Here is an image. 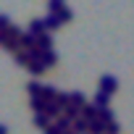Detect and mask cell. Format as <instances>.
Here are the masks:
<instances>
[{
	"mask_svg": "<svg viewBox=\"0 0 134 134\" xmlns=\"http://www.w3.org/2000/svg\"><path fill=\"white\" fill-rule=\"evenodd\" d=\"M47 29H45V21L42 19H32L29 21V34H34V37H40V34H45Z\"/></svg>",
	"mask_w": 134,
	"mask_h": 134,
	"instance_id": "cell-8",
	"label": "cell"
},
{
	"mask_svg": "<svg viewBox=\"0 0 134 134\" xmlns=\"http://www.w3.org/2000/svg\"><path fill=\"white\" fill-rule=\"evenodd\" d=\"M21 29L19 26H8V29H3V32H0V45H3L5 50H11V53H16V50H21Z\"/></svg>",
	"mask_w": 134,
	"mask_h": 134,
	"instance_id": "cell-1",
	"label": "cell"
},
{
	"mask_svg": "<svg viewBox=\"0 0 134 134\" xmlns=\"http://www.w3.org/2000/svg\"><path fill=\"white\" fill-rule=\"evenodd\" d=\"M92 105H95L97 110H105V108H110V95H105V92H97V95L92 97Z\"/></svg>",
	"mask_w": 134,
	"mask_h": 134,
	"instance_id": "cell-3",
	"label": "cell"
},
{
	"mask_svg": "<svg viewBox=\"0 0 134 134\" xmlns=\"http://www.w3.org/2000/svg\"><path fill=\"white\" fill-rule=\"evenodd\" d=\"M37 50H40V53H47V50H53V37H50L47 32L37 37Z\"/></svg>",
	"mask_w": 134,
	"mask_h": 134,
	"instance_id": "cell-5",
	"label": "cell"
},
{
	"mask_svg": "<svg viewBox=\"0 0 134 134\" xmlns=\"http://www.w3.org/2000/svg\"><path fill=\"white\" fill-rule=\"evenodd\" d=\"M34 126L42 129V131H47V129L53 126V118H47L45 113H37V116H34Z\"/></svg>",
	"mask_w": 134,
	"mask_h": 134,
	"instance_id": "cell-10",
	"label": "cell"
},
{
	"mask_svg": "<svg viewBox=\"0 0 134 134\" xmlns=\"http://www.w3.org/2000/svg\"><path fill=\"white\" fill-rule=\"evenodd\" d=\"M97 84H100V92H105V95H113V92L118 90V79H116L113 74H103Z\"/></svg>",
	"mask_w": 134,
	"mask_h": 134,
	"instance_id": "cell-2",
	"label": "cell"
},
{
	"mask_svg": "<svg viewBox=\"0 0 134 134\" xmlns=\"http://www.w3.org/2000/svg\"><path fill=\"white\" fill-rule=\"evenodd\" d=\"M45 69H47V66H45L42 60H34V63L29 66V69H26V71H29L32 76H42V74H45Z\"/></svg>",
	"mask_w": 134,
	"mask_h": 134,
	"instance_id": "cell-14",
	"label": "cell"
},
{
	"mask_svg": "<svg viewBox=\"0 0 134 134\" xmlns=\"http://www.w3.org/2000/svg\"><path fill=\"white\" fill-rule=\"evenodd\" d=\"M58 19H60V21H63V24H69V21H71V19H74V11H71V8H69V5H63V11H60V13H58Z\"/></svg>",
	"mask_w": 134,
	"mask_h": 134,
	"instance_id": "cell-17",
	"label": "cell"
},
{
	"mask_svg": "<svg viewBox=\"0 0 134 134\" xmlns=\"http://www.w3.org/2000/svg\"><path fill=\"white\" fill-rule=\"evenodd\" d=\"M118 131H121V124H118V121L108 124V129H105V134H118Z\"/></svg>",
	"mask_w": 134,
	"mask_h": 134,
	"instance_id": "cell-18",
	"label": "cell"
},
{
	"mask_svg": "<svg viewBox=\"0 0 134 134\" xmlns=\"http://www.w3.org/2000/svg\"><path fill=\"white\" fill-rule=\"evenodd\" d=\"M45 134H63V131H60V129H58V126H55V124H53V126H50V129H47V131H45Z\"/></svg>",
	"mask_w": 134,
	"mask_h": 134,
	"instance_id": "cell-19",
	"label": "cell"
},
{
	"mask_svg": "<svg viewBox=\"0 0 134 134\" xmlns=\"http://www.w3.org/2000/svg\"><path fill=\"white\" fill-rule=\"evenodd\" d=\"M26 90H29V97H42L45 84H42V82H37V79H32V82L26 84Z\"/></svg>",
	"mask_w": 134,
	"mask_h": 134,
	"instance_id": "cell-9",
	"label": "cell"
},
{
	"mask_svg": "<svg viewBox=\"0 0 134 134\" xmlns=\"http://www.w3.org/2000/svg\"><path fill=\"white\" fill-rule=\"evenodd\" d=\"M74 131H76V134H90V121H87L84 116H79V118L74 121Z\"/></svg>",
	"mask_w": 134,
	"mask_h": 134,
	"instance_id": "cell-12",
	"label": "cell"
},
{
	"mask_svg": "<svg viewBox=\"0 0 134 134\" xmlns=\"http://www.w3.org/2000/svg\"><path fill=\"white\" fill-rule=\"evenodd\" d=\"M82 116L92 124V121H97V118H100V110H97L95 105H84V108H82Z\"/></svg>",
	"mask_w": 134,
	"mask_h": 134,
	"instance_id": "cell-11",
	"label": "cell"
},
{
	"mask_svg": "<svg viewBox=\"0 0 134 134\" xmlns=\"http://www.w3.org/2000/svg\"><path fill=\"white\" fill-rule=\"evenodd\" d=\"M29 105H32V110H34V116H37V113H45L50 103H47L45 97H29Z\"/></svg>",
	"mask_w": 134,
	"mask_h": 134,
	"instance_id": "cell-6",
	"label": "cell"
},
{
	"mask_svg": "<svg viewBox=\"0 0 134 134\" xmlns=\"http://www.w3.org/2000/svg\"><path fill=\"white\" fill-rule=\"evenodd\" d=\"M42 21H45V29H47V34H50V32H55V29H60V26H63V21H60V19H58V16H50V13H47V16H45V19H42Z\"/></svg>",
	"mask_w": 134,
	"mask_h": 134,
	"instance_id": "cell-7",
	"label": "cell"
},
{
	"mask_svg": "<svg viewBox=\"0 0 134 134\" xmlns=\"http://www.w3.org/2000/svg\"><path fill=\"white\" fill-rule=\"evenodd\" d=\"M42 63L47 66V69H50V66H55V63H58V53H55V50H47V53H42Z\"/></svg>",
	"mask_w": 134,
	"mask_h": 134,
	"instance_id": "cell-15",
	"label": "cell"
},
{
	"mask_svg": "<svg viewBox=\"0 0 134 134\" xmlns=\"http://www.w3.org/2000/svg\"><path fill=\"white\" fill-rule=\"evenodd\" d=\"M100 121H103V124H113V121H116V113H113V108H105V110H100Z\"/></svg>",
	"mask_w": 134,
	"mask_h": 134,
	"instance_id": "cell-16",
	"label": "cell"
},
{
	"mask_svg": "<svg viewBox=\"0 0 134 134\" xmlns=\"http://www.w3.org/2000/svg\"><path fill=\"white\" fill-rule=\"evenodd\" d=\"M69 95H71V105H76V108H84V105H87V97H84V92L74 90V92H69Z\"/></svg>",
	"mask_w": 134,
	"mask_h": 134,
	"instance_id": "cell-13",
	"label": "cell"
},
{
	"mask_svg": "<svg viewBox=\"0 0 134 134\" xmlns=\"http://www.w3.org/2000/svg\"><path fill=\"white\" fill-rule=\"evenodd\" d=\"M19 45H21V50H37V37H34V34H29V32H24Z\"/></svg>",
	"mask_w": 134,
	"mask_h": 134,
	"instance_id": "cell-4",
	"label": "cell"
}]
</instances>
